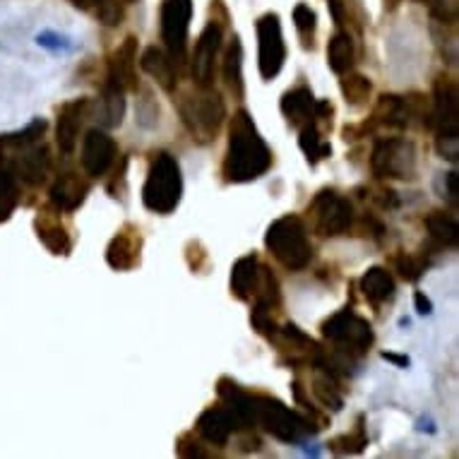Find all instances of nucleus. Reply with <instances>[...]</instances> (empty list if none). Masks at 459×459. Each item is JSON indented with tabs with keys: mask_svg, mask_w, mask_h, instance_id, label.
I'll return each instance as SVG.
<instances>
[{
	"mask_svg": "<svg viewBox=\"0 0 459 459\" xmlns=\"http://www.w3.org/2000/svg\"><path fill=\"white\" fill-rule=\"evenodd\" d=\"M294 24L301 37V46L306 51H315V32H317V15L310 5L299 3L294 8Z\"/></svg>",
	"mask_w": 459,
	"mask_h": 459,
	"instance_id": "e433bc0d",
	"label": "nucleus"
},
{
	"mask_svg": "<svg viewBox=\"0 0 459 459\" xmlns=\"http://www.w3.org/2000/svg\"><path fill=\"white\" fill-rule=\"evenodd\" d=\"M387 262H390V267L402 277V279L411 281V284H416V281L428 272V267H431V257H428L426 253L418 255V253H404V250L392 253Z\"/></svg>",
	"mask_w": 459,
	"mask_h": 459,
	"instance_id": "72a5a7b5",
	"label": "nucleus"
},
{
	"mask_svg": "<svg viewBox=\"0 0 459 459\" xmlns=\"http://www.w3.org/2000/svg\"><path fill=\"white\" fill-rule=\"evenodd\" d=\"M174 106L180 115V123L198 144H209L216 140L226 120V102L214 87H188L176 89Z\"/></svg>",
	"mask_w": 459,
	"mask_h": 459,
	"instance_id": "39448f33",
	"label": "nucleus"
},
{
	"mask_svg": "<svg viewBox=\"0 0 459 459\" xmlns=\"http://www.w3.org/2000/svg\"><path fill=\"white\" fill-rule=\"evenodd\" d=\"M216 397L236 411V416L243 421L245 428L262 431L274 440L286 445H303L308 438L317 435L320 428L312 423L308 413L286 406L274 395L262 390H248L238 385L234 377H219L216 382Z\"/></svg>",
	"mask_w": 459,
	"mask_h": 459,
	"instance_id": "f257e3e1",
	"label": "nucleus"
},
{
	"mask_svg": "<svg viewBox=\"0 0 459 459\" xmlns=\"http://www.w3.org/2000/svg\"><path fill=\"white\" fill-rule=\"evenodd\" d=\"M118 144L104 128H89L79 147V164L87 178H104L115 164Z\"/></svg>",
	"mask_w": 459,
	"mask_h": 459,
	"instance_id": "f3484780",
	"label": "nucleus"
},
{
	"mask_svg": "<svg viewBox=\"0 0 459 459\" xmlns=\"http://www.w3.org/2000/svg\"><path fill=\"white\" fill-rule=\"evenodd\" d=\"M306 224L320 238H339L349 236L356 219V209L346 195L335 188H322L306 207Z\"/></svg>",
	"mask_w": 459,
	"mask_h": 459,
	"instance_id": "9d476101",
	"label": "nucleus"
},
{
	"mask_svg": "<svg viewBox=\"0 0 459 459\" xmlns=\"http://www.w3.org/2000/svg\"><path fill=\"white\" fill-rule=\"evenodd\" d=\"M428 118V99L421 92L409 94H380L371 115L363 123H346L341 130V138L346 142H356L368 135H375L377 130H409L413 125L426 128Z\"/></svg>",
	"mask_w": 459,
	"mask_h": 459,
	"instance_id": "20e7f679",
	"label": "nucleus"
},
{
	"mask_svg": "<svg viewBox=\"0 0 459 459\" xmlns=\"http://www.w3.org/2000/svg\"><path fill=\"white\" fill-rule=\"evenodd\" d=\"M94 99L79 97L73 102H65L58 109V120H55V144L63 154H73L79 142V130L92 118Z\"/></svg>",
	"mask_w": 459,
	"mask_h": 459,
	"instance_id": "6ab92c4d",
	"label": "nucleus"
},
{
	"mask_svg": "<svg viewBox=\"0 0 459 459\" xmlns=\"http://www.w3.org/2000/svg\"><path fill=\"white\" fill-rule=\"evenodd\" d=\"M442 198H445L447 203H450L457 209V205H459V198H457V171H447V174L442 176Z\"/></svg>",
	"mask_w": 459,
	"mask_h": 459,
	"instance_id": "c03bdc74",
	"label": "nucleus"
},
{
	"mask_svg": "<svg viewBox=\"0 0 459 459\" xmlns=\"http://www.w3.org/2000/svg\"><path fill=\"white\" fill-rule=\"evenodd\" d=\"M257 34V70L265 82L274 79L286 63V44L277 12H265L255 22Z\"/></svg>",
	"mask_w": 459,
	"mask_h": 459,
	"instance_id": "2eb2a0df",
	"label": "nucleus"
},
{
	"mask_svg": "<svg viewBox=\"0 0 459 459\" xmlns=\"http://www.w3.org/2000/svg\"><path fill=\"white\" fill-rule=\"evenodd\" d=\"M265 248L284 270L303 272L312 262L310 229L301 214H284L267 226Z\"/></svg>",
	"mask_w": 459,
	"mask_h": 459,
	"instance_id": "0eeeda50",
	"label": "nucleus"
},
{
	"mask_svg": "<svg viewBox=\"0 0 459 459\" xmlns=\"http://www.w3.org/2000/svg\"><path fill=\"white\" fill-rule=\"evenodd\" d=\"M89 190H92V183L87 178L77 174V171H60L58 178L53 180V185L48 188V203H51L55 209L65 212V214H73L79 207L84 205Z\"/></svg>",
	"mask_w": 459,
	"mask_h": 459,
	"instance_id": "4be33fe9",
	"label": "nucleus"
},
{
	"mask_svg": "<svg viewBox=\"0 0 459 459\" xmlns=\"http://www.w3.org/2000/svg\"><path fill=\"white\" fill-rule=\"evenodd\" d=\"M63 212L55 209V207L48 203L46 207H41L34 219V229H37V236L53 255L68 257L73 253V236H70L68 226L63 224Z\"/></svg>",
	"mask_w": 459,
	"mask_h": 459,
	"instance_id": "412c9836",
	"label": "nucleus"
},
{
	"mask_svg": "<svg viewBox=\"0 0 459 459\" xmlns=\"http://www.w3.org/2000/svg\"><path fill=\"white\" fill-rule=\"evenodd\" d=\"M176 455L183 457V459H209V457L221 455V452L209 450L207 442L198 435V433L188 431V433H180V435L176 438Z\"/></svg>",
	"mask_w": 459,
	"mask_h": 459,
	"instance_id": "4c0bfd02",
	"label": "nucleus"
},
{
	"mask_svg": "<svg viewBox=\"0 0 459 459\" xmlns=\"http://www.w3.org/2000/svg\"><path fill=\"white\" fill-rule=\"evenodd\" d=\"M356 284H358V291L363 294V301L371 303V308L375 312H380L387 303L395 301L397 284H395V277L390 274L387 267H382V265L368 267L366 274H363Z\"/></svg>",
	"mask_w": 459,
	"mask_h": 459,
	"instance_id": "5701e85b",
	"label": "nucleus"
},
{
	"mask_svg": "<svg viewBox=\"0 0 459 459\" xmlns=\"http://www.w3.org/2000/svg\"><path fill=\"white\" fill-rule=\"evenodd\" d=\"M125 5H130V3H138V0H123Z\"/></svg>",
	"mask_w": 459,
	"mask_h": 459,
	"instance_id": "8fccbe9b",
	"label": "nucleus"
},
{
	"mask_svg": "<svg viewBox=\"0 0 459 459\" xmlns=\"http://www.w3.org/2000/svg\"><path fill=\"white\" fill-rule=\"evenodd\" d=\"M231 296L241 303H265L270 308H281V286L270 265L262 262L257 253H248L231 267Z\"/></svg>",
	"mask_w": 459,
	"mask_h": 459,
	"instance_id": "1a4fd4ad",
	"label": "nucleus"
},
{
	"mask_svg": "<svg viewBox=\"0 0 459 459\" xmlns=\"http://www.w3.org/2000/svg\"><path fill=\"white\" fill-rule=\"evenodd\" d=\"M356 193H361L363 203H371L373 207H377V209L392 212V209H397V207H400V195H397L395 190L390 188V185H382L380 180H377V183H373V185H363V188H358Z\"/></svg>",
	"mask_w": 459,
	"mask_h": 459,
	"instance_id": "58836bf2",
	"label": "nucleus"
},
{
	"mask_svg": "<svg viewBox=\"0 0 459 459\" xmlns=\"http://www.w3.org/2000/svg\"><path fill=\"white\" fill-rule=\"evenodd\" d=\"M104 77L120 84L125 92H135L140 87L138 79V37H125L123 44L109 55L104 68Z\"/></svg>",
	"mask_w": 459,
	"mask_h": 459,
	"instance_id": "aec40b11",
	"label": "nucleus"
},
{
	"mask_svg": "<svg viewBox=\"0 0 459 459\" xmlns=\"http://www.w3.org/2000/svg\"><path fill=\"white\" fill-rule=\"evenodd\" d=\"M123 5L125 3H118V0H106V3H102L94 10V15L106 27H118L123 22Z\"/></svg>",
	"mask_w": 459,
	"mask_h": 459,
	"instance_id": "79ce46f5",
	"label": "nucleus"
},
{
	"mask_svg": "<svg viewBox=\"0 0 459 459\" xmlns=\"http://www.w3.org/2000/svg\"><path fill=\"white\" fill-rule=\"evenodd\" d=\"M180 198H183V174L178 159L166 149H156L149 154L147 178L142 185L144 209L166 216L178 209Z\"/></svg>",
	"mask_w": 459,
	"mask_h": 459,
	"instance_id": "6e6552de",
	"label": "nucleus"
},
{
	"mask_svg": "<svg viewBox=\"0 0 459 459\" xmlns=\"http://www.w3.org/2000/svg\"><path fill=\"white\" fill-rule=\"evenodd\" d=\"M70 3H73V8H77V10H84V12H94V10H97L102 3H106V0H70Z\"/></svg>",
	"mask_w": 459,
	"mask_h": 459,
	"instance_id": "49530a36",
	"label": "nucleus"
},
{
	"mask_svg": "<svg viewBox=\"0 0 459 459\" xmlns=\"http://www.w3.org/2000/svg\"><path fill=\"white\" fill-rule=\"evenodd\" d=\"M183 253H185V262H188V267H190L193 274H207V272H209L212 262H209V253H207L203 241L190 238L188 243H185Z\"/></svg>",
	"mask_w": 459,
	"mask_h": 459,
	"instance_id": "a19ab883",
	"label": "nucleus"
},
{
	"mask_svg": "<svg viewBox=\"0 0 459 459\" xmlns=\"http://www.w3.org/2000/svg\"><path fill=\"white\" fill-rule=\"evenodd\" d=\"M19 180L10 166L8 152L0 147V221H8L19 205Z\"/></svg>",
	"mask_w": 459,
	"mask_h": 459,
	"instance_id": "7c9ffc66",
	"label": "nucleus"
},
{
	"mask_svg": "<svg viewBox=\"0 0 459 459\" xmlns=\"http://www.w3.org/2000/svg\"><path fill=\"white\" fill-rule=\"evenodd\" d=\"M224 19L209 17L200 34V39L195 41L193 53H188V73L193 77L195 87H214V75H216V60L224 48Z\"/></svg>",
	"mask_w": 459,
	"mask_h": 459,
	"instance_id": "ddd939ff",
	"label": "nucleus"
},
{
	"mask_svg": "<svg viewBox=\"0 0 459 459\" xmlns=\"http://www.w3.org/2000/svg\"><path fill=\"white\" fill-rule=\"evenodd\" d=\"M339 89H341V97H344V102L351 106V109H361V106H366L371 102L373 97V82L371 77H366V75L361 73H354V70H349V73L339 75Z\"/></svg>",
	"mask_w": 459,
	"mask_h": 459,
	"instance_id": "473e14b6",
	"label": "nucleus"
},
{
	"mask_svg": "<svg viewBox=\"0 0 459 459\" xmlns=\"http://www.w3.org/2000/svg\"><path fill=\"white\" fill-rule=\"evenodd\" d=\"M221 79H224L229 94L241 102L245 97V79H243V44L241 37L234 34L224 48V58H221Z\"/></svg>",
	"mask_w": 459,
	"mask_h": 459,
	"instance_id": "cd10ccee",
	"label": "nucleus"
},
{
	"mask_svg": "<svg viewBox=\"0 0 459 459\" xmlns=\"http://www.w3.org/2000/svg\"><path fill=\"white\" fill-rule=\"evenodd\" d=\"M423 226H426L428 234V257L442 253V250H455L457 241H459V229H457V219L455 214L442 209H433L426 214L423 219Z\"/></svg>",
	"mask_w": 459,
	"mask_h": 459,
	"instance_id": "b1692460",
	"label": "nucleus"
},
{
	"mask_svg": "<svg viewBox=\"0 0 459 459\" xmlns=\"http://www.w3.org/2000/svg\"><path fill=\"white\" fill-rule=\"evenodd\" d=\"M142 231L138 224H123L115 236L111 238V243L106 245V265L113 272H133L142 262Z\"/></svg>",
	"mask_w": 459,
	"mask_h": 459,
	"instance_id": "a211bd4d",
	"label": "nucleus"
},
{
	"mask_svg": "<svg viewBox=\"0 0 459 459\" xmlns=\"http://www.w3.org/2000/svg\"><path fill=\"white\" fill-rule=\"evenodd\" d=\"M426 130L435 135V149L442 159L457 164L459 156V89L457 79L440 73L433 82L431 104H428Z\"/></svg>",
	"mask_w": 459,
	"mask_h": 459,
	"instance_id": "423d86ee",
	"label": "nucleus"
},
{
	"mask_svg": "<svg viewBox=\"0 0 459 459\" xmlns=\"http://www.w3.org/2000/svg\"><path fill=\"white\" fill-rule=\"evenodd\" d=\"M382 358L390 363H395V366L400 368H409V358L406 356H400V354H392V351H382Z\"/></svg>",
	"mask_w": 459,
	"mask_h": 459,
	"instance_id": "de8ad7c7",
	"label": "nucleus"
},
{
	"mask_svg": "<svg viewBox=\"0 0 459 459\" xmlns=\"http://www.w3.org/2000/svg\"><path fill=\"white\" fill-rule=\"evenodd\" d=\"M371 174L377 180H413L418 174V149L409 138H377L371 149Z\"/></svg>",
	"mask_w": 459,
	"mask_h": 459,
	"instance_id": "9b49d317",
	"label": "nucleus"
},
{
	"mask_svg": "<svg viewBox=\"0 0 459 459\" xmlns=\"http://www.w3.org/2000/svg\"><path fill=\"white\" fill-rule=\"evenodd\" d=\"M267 341L277 349L279 363L289 368H315L322 361V344L308 337L294 322H279L277 332Z\"/></svg>",
	"mask_w": 459,
	"mask_h": 459,
	"instance_id": "4468645a",
	"label": "nucleus"
},
{
	"mask_svg": "<svg viewBox=\"0 0 459 459\" xmlns=\"http://www.w3.org/2000/svg\"><path fill=\"white\" fill-rule=\"evenodd\" d=\"M291 395H294V402H296V406H301L303 411L308 413V416L312 418V423H315L317 428H325V426H330V416H327L325 411H322L320 406H315L310 402V395L306 392V387H303V382L296 377L294 382H291Z\"/></svg>",
	"mask_w": 459,
	"mask_h": 459,
	"instance_id": "ea45409f",
	"label": "nucleus"
},
{
	"mask_svg": "<svg viewBox=\"0 0 459 459\" xmlns=\"http://www.w3.org/2000/svg\"><path fill=\"white\" fill-rule=\"evenodd\" d=\"M274 164L270 144L257 130L248 109L234 111L229 120V144L221 161V180L229 185L253 183Z\"/></svg>",
	"mask_w": 459,
	"mask_h": 459,
	"instance_id": "7ed1b4c3",
	"label": "nucleus"
},
{
	"mask_svg": "<svg viewBox=\"0 0 459 459\" xmlns=\"http://www.w3.org/2000/svg\"><path fill=\"white\" fill-rule=\"evenodd\" d=\"M315 104H317V99L312 97V89L308 87L306 82H301V84L286 89V92L281 94L279 109H281V115L286 118V123H289L291 128L299 130V128H303L306 123H310L312 120Z\"/></svg>",
	"mask_w": 459,
	"mask_h": 459,
	"instance_id": "a878e982",
	"label": "nucleus"
},
{
	"mask_svg": "<svg viewBox=\"0 0 459 459\" xmlns=\"http://www.w3.org/2000/svg\"><path fill=\"white\" fill-rule=\"evenodd\" d=\"M306 390L312 392V397L327 411H341L344 409V382L332 375V373H327L325 368H312L310 387H306Z\"/></svg>",
	"mask_w": 459,
	"mask_h": 459,
	"instance_id": "c85d7f7f",
	"label": "nucleus"
},
{
	"mask_svg": "<svg viewBox=\"0 0 459 459\" xmlns=\"http://www.w3.org/2000/svg\"><path fill=\"white\" fill-rule=\"evenodd\" d=\"M327 65L335 75H344L356 65V41L354 34L346 29H337L327 44Z\"/></svg>",
	"mask_w": 459,
	"mask_h": 459,
	"instance_id": "c756f323",
	"label": "nucleus"
},
{
	"mask_svg": "<svg viewBox=\"0 0 459 459\" xmlns=\"http://www.w3.org/2000/svg\"><path fill=\"white\" fill-rule=\"evenodd\" d=\"M241 431H248V428L236 416L234 409L226 406L224 402L207 406L198 416V421H195V433L203 438L207 445L214 447V450L226 447Z\"/></svg>",
	"mask_w": 459,
	"mask_h": 459,
	"instance_id": "dca6fc26",
	"label": "nucleus"
},
{
	"mask_svg": "<svg viewBox=\"0 0 459 459\" xmlns=\"http://www.w3.org/2000/svg\"><path fill=\"white\" fill-rule=\"evenodd\" d=\"M299 147L306 154L310 166H317L322 159H327L332 154V144L325 142V135L312 123H306L303 128H299Z\"/></svg>",
	"mask_w": 459,
	"mask_h": 459,
	"instance_id": "f704fd0d",
	"label": "nucleus"
},
{
	"mask_svg": "<svg viewBox=\"0 0 459 459\" xmlns=\"http://www.w3.org/2000/svg\"><path fill=\"white\" fill-rule=\"evenodd\" d=\"M413 301H416V310H418V315H431L433 312V303H431V299H428L423 291H416L413 294Z\"/></svg>",
	"mask_w": 459,
	"mask_h": 459,
	"instance_id": "a18cd8bd",
	"label": "nucleus"
},
{
	"mask_svg": "<svg viewBox=\"0 0 459 459\" xmlns=\"http://www.w3.org/2000/svg\"><path fill=\"white\" fill-rule=\"evenodd\" d=\"M368 442H371V438H368V431H366V416H358L354 428L346 433H341V435H335L330 438V442H327V450L332 452V455L337 457H346V455H361L363 450L368 447Z\"/></svg>",
	"mask_w": 459,
	"mask_h": 459,
	"instance_id": "2f4dec72",
	"label": "nucleus"
},
{
	"mask_svg": "<svg viewBox=\"0 0 459 459\" xmlns=\"http://www.w3.org/2000/svg\"><path fill=\"white\" fill-rule=\"evenodd\" d=\"M193 19V0H161L159 34L164 51L171 55L180 75L188 73V32Z\"/></svg>",
	"mask_w": 459,
	"mask_h": 459,
	"instance_id": "f8f14e48",
	"label": "nucleus"
},
{
	"mask_svg": "<svg viewBox=\"0 0 459 459\" xmlns=\"http://www.w3.org/2000/svg\"><path fill=\"white\" fill-rule=\"evenodd\" d=\"M125 171H128V156H123V159H120V164L115 166L111 180L106 183V193H109L111 198H115V200L120 198V200H123V195H125Z\"/></svg>",
	"mask_w": 459,
	"mask_h": 459,
	"instance_id": "37998d69",
	"label": "nucleus"
},
{
	"mask_svg": "<svg viewBox=\"0 0 459 459\" xmlns=\"http://www.w3.org/2000/svg\"><path fill=\"white\" fill-rule=\"evenodd\" d=\"M140 68L164 89L166 94H174L178 89L180 73L176 70L171 55L164 51V46H147L140 55Z\"/></svg>",
	"mask_w": 459,
	"mask_h": 459,
	"instance_id": "393cba45",
	"label": "nucleus"
},
{
	"mask_svg": "<svg viewBox=\"0 0 459 459\" xmlns=\"http://www.w3.org/2000/svg\"><path fill=\"white\" fill-rule=\"evenodd\" d=\"M397 3H400V0H390V10H392V8H397Z\"/></svg>",
	"mask_w": 459,
	"mask_h": 459,
	"instance_id": "09e8293b",
	"label": "nucleus"
},
{
	"mask_svg": "<svg viewBox=\"0 0 459 459\" xmlns=\"http://www.w3.org/2000/svg\"><path fill=\"white\" fill-rule=\"evenodd\" d=\"M138 102H135V123L142 130H154L159 125V104L154 99V92L149 87L140 84L138 89Z\"/></svg>",
	"mask_w": 459,
	"mask_h": 459,
	"instance_id": "c9c22d12",
	"label": "nucleus"
},
{
	"mask_svg": "<svg viewBox=\"0 0 459 459\" xmlns=\"http://www.w3.org/2000/svg\"><path fill=\"white\" fill-rule=\"evenodd\" d=\"M125 89L120 84L111 82V79L102 77V87H99V104L92 106V113L97 111L99 125L106 130L118 128L123 123L125 115Z\"/></svg>",
	"mask_w": 459,
	"mask_h": 459,
	"instance_id": "bb28decb",
	"label": "nucleus"
},
{
	"mask_svg": "<svg viewBox=\"0 0 459 459\" xmlns=\"http://www.w3.org/2000/svg\"><path fill=\"white\" fill-rule=\"evenodd\" d=\"M322 335V361L320 368L339 377L341 382L354 375V368L375 344V332L368 317L358 315L354 303L332 312L320 325Z\"/></svg>",
	"mask_w": 459,
	"mask_h": 459,
	"instance_id": "f03ea898",
	"label": "nucleus"
}]
</instances>
